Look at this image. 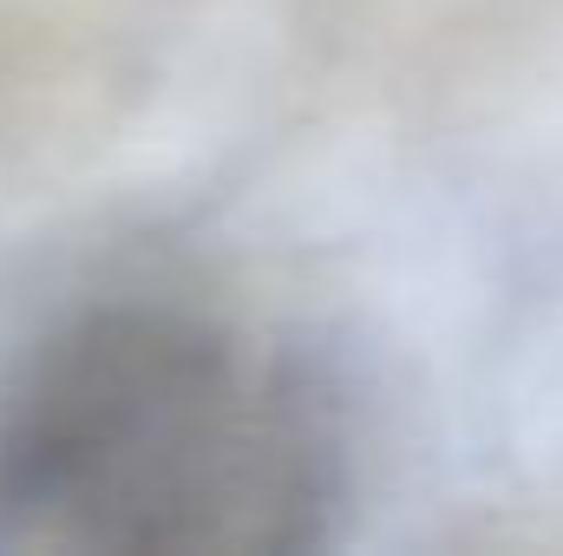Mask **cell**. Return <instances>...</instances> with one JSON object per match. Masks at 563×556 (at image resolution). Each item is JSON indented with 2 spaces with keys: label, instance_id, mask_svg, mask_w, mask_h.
Instances as JSON below:
<instances>
[{
  "label": "cell",
  "instance_id": "cell-1",
  "mask_svg": "<svg viewBox=\"0 0 563 556\" xmlns=\"http://www.w3.org/2000/svg\"><path fill=\"white\" fill-rule=\"evenodd\" d=\"M334 504L328 393L197 308H86L0 393L13 556H288L328 537Z\"/></svg>",
  "mask_w": 563,
  "mask_h": 556
}]
</instances>
